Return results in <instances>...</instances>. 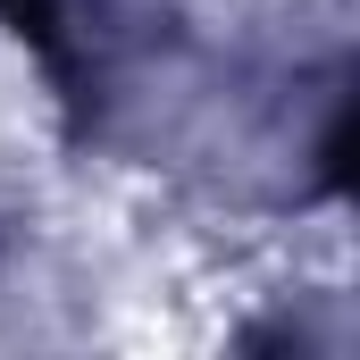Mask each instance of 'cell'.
I'll return each instance as SVG.
<instances>
[{
	"mask_svg": "<svg viewBox=\"0 0 360 360\" xmlns=\"http://www.w3.org/2000/svg\"><path fill=\"white\" fill-rule=\"evenodd\" d=\"M0 17L25 34V42H42V51H59V8L51 0H0Z\"/></svg>",
	"mask_w": 360,
	"mask_h": 360,
	"instance_id": "obj_1",
	"label": "cell"
}]
</instances>
